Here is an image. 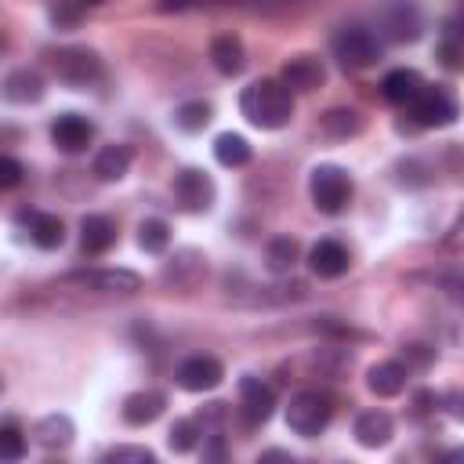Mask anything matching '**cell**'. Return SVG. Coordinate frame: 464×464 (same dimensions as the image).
Segmentation results:
<instances>
[{
	"instance_id": "28",
	"label": "cell",
	"mask_w": 464,
	"mask_h": 464,
	"mask_svg": "<svg viewBox=\"0 0 464 464\" xmlns=\"http://www.w3.org/2000/svg\"><path fill=\"white\" fill-rule=\"evenodd\" d=\"M210 116H214L210 102H203V98H192V102H181V105L174 109L170 123H174L178 130H185V134H199V130L210 123Z\"/></svg>"
},
{
	"instance_id": "32",
	"label": "cell",
	"mask_w": 464,
	"mask_h": 464,
	"mask_svg": "<svg viewBox=\"0 0 464 464\" xmlns=\"http://www.w3.org/2000/svg\"><path fill=\"white\" fill-rule=\"evenodd\" d=\"M105 464H156V453L145 446H112L102 457Z\"/></svg>"
},
{
	"instance_id": "2",
	"label": "cell",
	"mask_w": 464,
	"mask_h": 464,
	"mask_svg": "<svg viewBox=\"0 0 464 464\" xmlns=\"http://www.w3.org/2000/svg\"><path fill=\"white\" fill-rule=\"evenodd\" d=\"M330 51H334V58H337L344 69H370V65L381 62L384 44H381V36H377L370 25L348 22V25H341V29L330 36Z\"/></svg>"
},
{
	"instance_id": "11",
	"label": "cell",
	"mask_w": 464,
	"mask_h": 464,
	"mask_svg": "<svg viewBox=\"0 0 464 464\" xmlns=\"http://www.w3.org/2000/svg\"><path fill=\"white\" fill-rule=\"evenodd\" d=\"M276 410V392L261 377H243L239 381V417L246 428H257L272 417Z\"/></svg>"
},
{
	"instance_id": "36",
	"label": "cell",
	"mask_w": 464,
	"mask_h": 464,
	"mask_svg": "<svg viewBox=\"0 0 464 464\" xmlns=\"http://www.w3.org/2000/svg\"><path fill=\"white\" fill-rule=\"evenodd\" d=\"M442 410H446L453 420H460V424H464V388L446 392V395H442Z\"/></svg>"
},
{
	"instance_id": "33",
	"label": "cell",
	"mask_w": 464,
	"mask_h": 464,
	"mask_svg": "<svg viewBox=\"0 0 464 464\" xmlns=\"http://www.w3.org/2000/svg\"><path fill=\"white\" fill-rule=\"evenodd\" d=\"M0 457H4L7 464H18V460L25 457V439H22V431H18L14 424H4V428H0Z\"/></svg>"
},
{
	"instance_id": "1",
	"label": "cell",
	"mask_w": 464,
	"mask_h": 464,
	"mask_svg": "<svg viewBox=\"0 0 464 464\" xmlns=\"http://www.w3.org/2000/svg\"><path fill=\"white\" fill-rule=\"evenodd\" d=\"M239 112L257 130H279L294 120V91L283 80H254L239 94Z\"/></svg>"
},
{
	"instance_id": "14",
	"label": "cell",
	"mask_w": 464,
	"mask_h": 464,
	"mask_svg": "<svg viewBox=\"0 0 464 464\" xmlns=\"http://www.w3.org/2000/svg\"><path fill=\"white\" fill-rule=\"evenodd\" d=\"M308 268L319 279H341L352 268V254H348V246L341 239H319L308 250Z\"/></svg>"
},
{
	"instance_id": "9",
	"label": "cell",
	"mask_w": 464,
	"mask_h": 464,
	"mask_svg": "<svg viewBox=\"0 0 464 464\" xmlns=\"http://www.w3.org/2000/svg\"><path fill=\"white\" fill-rule=\"evenodd\" d=\"M214 196H218V188H214V181H210L207 170H199V167H185V170L174 174V199H178L181 210H188V214H203V210L214 207Z\"/></svg>"
},
{
	"instance_id": "3",
	"label": "cell",
	"mask_w": 464,
	"mask_h": 464,
	"mask_svg": "<svg viewBox=\"0 0 464 464\" xmlns=\"http://www.w3.org/2000/svg\"><path fill=\"white\" fill-rule=\"evenodd\" d=\"M330 417H334V402H330L326 392L301 388V392H294L290 402H286V428H290L294 435H301V439L323 435L326 424H330Z\"/></svg>"
},
{
	"instance_id": "23",
	"label": "cell",
	"mask_w": 464,
	"mask_h": 464,
	"mask_svg": "<svg viewBox=\"0 0 464 464\" xmlns=\"http://www.w3.org/2000/svg\"><path fill=\"white\" fill-rule=\"evenodd\" d=\"M420 87H424V76H420L417 69H392V72H384V80H381V94H384V102H392V105H410Z\"/></svg>"
},
{
	"instance_id": "7",
	"label": "cell",
	"mask_w": 464,
	"mask_h": 464,
	"mask_svg": "<svg viewBox=\"0 0 464 464\" xmlns=\"http://www.w3.org/2000/svg\"><path fill=\"white\" fill-rule=\"evenodd\" d=\"M377 25L395 44H413L424 33V18H420V7L413 0H388L377 14Z\"/></svg>"
},
{
	"instance_id": "30",
	"label": "cell",
	"mask_w": 464,
	"mask_h": 464,
	"mask_svg": "<svg viewBox=\"0 0 464 464\" xmlns=\"http://www.w3.org/2000/svg\"><path fill=\"white\" fill-rule=\"evenodd\" d=\"M138 246L145 254H163L170 246V225L163 218H145L138 225Z\"/></svg>"
},
{
	"instance_id": "13",
	"label": "cell",
	"mask_w": 464,
	"mask_h": 464,
	"mask_svg": "<svg viewBox=\"0 0 464 464\" xmlns=\"http://www.w3.org/2000/svg\"><path fill=\"white\" fill-rule=\"evenodd\" d=\"M51 141H54L58 152L76 156V152H83L94 141V123L87 116H80V112H62L51 123Z\"/></svg>"
},
{
	"instance_id": "29",
	"label": "cell",
	"mask_w": 464,
	"mask_h": 464,
	"mask_svg": "<svg viewBox=\"0 0 464 464\" xmlns=\"http://www.w3.org/2000/svg\"><path fill=\"white\" fill-rule=\"evenodd\" d=\"M297 257H301V243H297L294 236H276V239H268V246H265V265H268L272 272H290V268L297 265Z\"/></svg>"
},
{
	"instance_id": "35",
	"label": "cell",
	"mask_w": 464,
	"mask_h": 464,
	"mask_svg": "<svg viewBox=\"0 0 464 464\" xmlns=\"http://www.w3.org/2000/svg\"><path fill=\"white\" fill-rule=\"evenodd\" d=\"M22 174H25V167L14 156H4V163H0V188H14L22 181Z\"/></svg>"
},
{
	"instance_id": "17",
	"label": "cell",
	"mask_w": 464,
	"mask_h": 464,
	"mask_svg": "<svg viewBox=\"0 0 464 464\" xmlns=\"http://www.w3.org/2000/svg\"><path fill=\"white\" fill-rule=\"evenodd\" d=\"M207 58L221 76H239L246 69V47L236 33H218L207 47Z\"/></svg>"
},
{
	"instance_id": "40",
	"label": "cell",
	"mask_w": 464,
	"mask_h": 464,
	"mask_svg": "<svg viewBox=\"0 0 464 464\" xmlns=\"http://www.w3.org/2000/svg\"><path fill=\"white\" fill-rule=\"evenodd\" d=\"M83 4H98V0H83Z\"/></svg>"
},
{
	"instance_id": "8",
	"label": "cell",
	"mask_w": 464,
	"mask_h": 464,
	"mask_svg": "<svg viewBox=\"0 0 464 464\" xmlns=\"http://www.w3.org/2000/svg\"><path fill=\"white\" fill-rule=\"evenodd\" d=\"M65 286L94 290V294H134L141 290V276L130 268H87V272H69L62 279Z\"/></svg>"
},
{
	"instance_id": "31",
	"label": "cell",
	"mask_w": 464,
	"mask_h": 464,
	"mask_svg": "<svg viewBox=\"0 0 464 464\" xmlns=\"http://www.w3.org/2000/svg\"><path fill=\"white\" fill-rule=\"evenodd\" d=\"M199 435H203V428H199L196 417H178V420L170 424V431H167V446H170L174 453H188V450H196Z\"/></svg>"
},
{
	"instance_id": "10",
	"label": "cell",
	"mask_w": 464,
	"mask_h": 464,
	"mask_svg": "<svg viewBox=\"0 0 464 464\" xmlns=\"http://www.w3.org/2000/svg\"><path fill=\"white\" fill-rule=\"evenodd\" d=\"M279 80L294 91V94H312L326 83V62L319 54H294L283 62Z\"/></svg>"
},
{
	"instance_id": "27",
	"label": "cell",
	"mask_w": 464,
	"mask_h": 464,
	"mask_svg": "<svg viewBox=\"0 0 464 464\" xmlns=\"http://www.w3.org/2000/svg\"><path fill=\"white\" fill-rule=\"evenodd\" d=\"M250 156H254V149H250V141H246L243 134L225 130V134L214 138V160H218L221 167H246Z\"/></svg>"
},
{
	"instance_id": "19",
	"label": "cell",
	"mask_w": 464,
	"mask_h": 464,
	"mask_svg": "<svg viewBox=\"0 0 464 464\" xmlns=\"http://www.w3.org/2000/svg\"><path fill=\"white\" fill-rule=\"evenodd\" d=\"M410 381V366L399 362V359H384V362H373L366 370V388L377 395V399H395Z\"/></svg>"
},
{
	"instance_id": "22",
	"label": "cell",
	"mask_w": 464,
	"mask_h": 464,
	"mask_svg": "<svg viewBox=\"0 0 464 464\" xmlns=\"http://www.w3.org/2000/svg\"><path fill=\"white\" fill-rule=\"evenodd\" d=\"M362 127H366L362 112H359V109H348V105H334V109H326V112L319 116V130H323L326 138H337V141L359 138Z\"/></svg>"
},
{
	"instance_id": "24",
	"label": "cell",
	"mask_w": 464,
	"mask_h": 464,
	"mask_svg": "<svg viewBox=\"0 0 464 464\" xmlns=\"http://www.w3.org/2000/svg\"><path fill=\"white\" fill-rule=\"evenodd\" d=\"M22 221L29 225V239L40 246V250H58L65 243V225L58 214H44V210H33V214H22Z\"/></svg>"
},
{
	"instance_id": "39",
	"label": "cell",
	"mask_w": 464,
	"mask_h": 464,
	"mask_svg": "<svg viewBox=\"0 0 464 464\" xmlns=\"http://www.w3.org/2000/svg\"><path fill=\"white\" fill-rule=\"evenodd\" d=\"M257 460H294L290 453H283V450H268V453H261Z\"/></svg>"
},
{
	"instance_id": "37",
	"label": "cell",
	"mask_w": 464,
	"mask_h": 464,
	"mask_svg": "<svg viewBox=\"0 0 464 464\" xmlns=\"http://www.w3.org/2000/svg\"><path fill=\"white\" fill-rule=\"evenodd\" d=\"M228 457V442L225 435H210V442L203 446V460H225Z\"/></svg>"
},
{
	"instance_id": "5",
	"label": "cell",
	"mask_w": 464,
	"mask_h": 464,
	"mask_svg": "<svg viewBox=\"0 0 464 464\" xmlns=\"http://www.w3.org/2000/svg\"><path fill=\"white\" fill-rule=\"evenodd\" d=\"M410 116H413L417 127H450V123H457L460 105H457V98L446 87L424 83L417 91V98L410 102Z\"/></svg>"
},
{
	"instance_id": "15",
	"label": "cell",
	"mask_w": 464,
	"mask_h": 464,
	"mask_svg": "<svg viewBox=\"0 0 464 464\" xmlns=\"http://www.w3.org/2000/svg\"><path fill=\"white\" fill-rule=\"evenodd\" d=\"M203 276H207V257H203L199 250H192V246L178 250V254L163 265V283H167V286H178V290H192Z\"/></svg>"
},
{
	"instance_id": "21",
	"label": "cell",
	"mask_w": 464,
	"mask_h": 464,
	"mask_svg": "<svg viewBox=\"0 0 464 464\" xmlns=\"http://www.w3.org/2000/svg\"><path fill=\"white\" fill-rule=\"evenodd\" d=\"M112 243H116V225L105 214H87L80 221V250L83 254L98 257V254L112 250Z\"/></svg>"
},
{
	"instance_id": "25",
	"label": "cell",
	"mask_w": 464,
	"mask_h": 464,
	"mask_svg": "<svg viewBox=\"0 0 464 464\" xmlns=\"http://www.w3.org/2000/svg\"><path fill=\"white\" fill-rule=\"evenodd\" d=\"M72 435H76V428H72V420L65 413H47V417H40L33 424V439L44 450H65L72 442Z\"/></svg>"
},
{
	"instance_id": "16",
	"label": "cell",
	"mask_w": 464,
	"mask_h": 464,
	"mask_svg": "<svg viewBox=\"0 0 464 464\" xmlns=\"http://www.w3.org/2000/svg\"><path fill=\"white\" fill-rule=\"evenodd\" d=\"M352 435H355V442H359L362 450H381V446L392 442L395 420H392L388 410H362V413L355 417V424H352Z\"/></svg>"
},
{
	"instance_id": "6",
	"label": "cell",
	"mask_w": 464,
	"mask_h": 464,
	"mask_svg": "<svg viewBox=\"0 0 464 464\" xmlns=\"http://www.w3.org/2000/svg\"><path fill=\"white\" fill-rule=\"evenodd\" d=\"M51 69L69 87H87V83H94L102 76V62L87 47H58V51H51Z\"/></svg>"
},
{
	"instance_id": "12",
	"label": "cell",
	"mask_w": 464,
	"mask_h": 464,
	"mask_svg": "<svg viewBox=\"0 0 464 464\" xmlns=\"http://www.w3.org/2000/svg\"><path fill=\"white\" fill-rule=\"evenodd\" d=\"M178 384L185 388V392H214L221 381H225V366H221V359H214V355H188L181 366H178Z\"/></svg>"
},
{
	"instance_id": "38",
	"label": "cell",
	"mask_w": 464,
	"mask_h": 464,
	"mask_svg": "<svg viewBox=\"0 0 464 464\" xmlns=\"http://www.w3.org/2000/svg\"><path fill=\"white\" fill-rule=\"evenodd\" d=\"M442 460H446V464H464V446L446 450V453H442Z\"/></svg>"
},
{
	"instance_id": "34",
	"label": "cell",
	"mask_w": 464,
	"mask_h": 464,
	"mask_svg": "<svg viewBox=\"0 0 464 464\" xmlns=\"http://www.w3.org/2000/svg\"><path fill=\"white\" fill-rule=\"evenodd\" d=\"M431 359H435V348H428V344H406L402 348V362L406 366L424 370V366H431Z\"/></svg>"
},
{
	"instance_id": "26",
	"label": "cell",
	"mask_w": 464,
	"mask_h": 464,
	"mask_svg": "<svg viewBox=\"0 0 464 464\" xmlns=\"http://www.w3.org/2000/svg\"><path fill=\"white\" fill-rule=\"evenodd\" d=\"M91 170H94L98 181H120L130 170V149L127 145H102Z\"/></svg>"
},
{
	"instance_id": "18",
	"label": "cell",
	"mask_w": 464,
	"mask_h": 464,
	"mask_svg": "<svg viewBox=\"0 0 464 464\" xmlns=\"http://www.w3.org/2000/svg\"><path fill=\"white\" fill-rule=\"evenodd\" d=\"M163 410H167V395L156 392V388H145V392H130V395L123 399L120 417H123V424H130V428H145V424H152Z\"/></svg>"
},
{
	"instance_id": "20",
	"label": "cell",
	"mask_w": 464,
	"mask_h": 464,
	"mask_svg": "<svg viewBox=\"0 0 464 464\" xmlns=\"http://www.w3.org/2000/svg\"><path fill=\"white\" fill-rule=\"evenodd\" d=\"M44 94H47L44 76H40L36 69H29V65L11 69V72L4 76V98H7L11 105H36Z\"/></svg>"
},
{
	"instance_id": "4",
	"label": "cell",
	"mask_w": 464,
	"mask_h": 464,
	"mask_svg": "<svg viewBox=\"0 0 464 464\" xmlns=\"http://www.w3.org/2000/svg\"><path fill=\"white\" fill-rule=\"evenodd\" d=\"M308 196H312V203H315L319 214H330V218L341 214L348 207V199H352V178H348V170L337 167V163L312 167V174H308Z\"/></svg>"
}]
</instances>
